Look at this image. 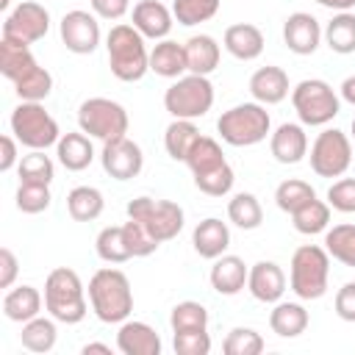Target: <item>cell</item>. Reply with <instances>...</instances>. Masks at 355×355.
<instances>
[{
	"mask_svg": "<svg viewBox=\"0 0 355 355\" xmlns=\"http://www.w3.org/2000/svg\"><path fill=\"white\" fill-rule=\"evenodd\" d=\"M200 136H202V133H200V128L194 125V119H172V122L166 125V130H164L166 155H169L172 161H183V164H186V158H189V153H191V147H194V141H197Z\"/></svg>",
	"mask_w": 355,
	"mask_h": 355,
	"instance_id": "obj_31",
	"label": "cell"
},
{
	"mask_svg": "<svg viewBox=\"0 0 355 355\" xmlns=\"http://www.w3.org/2000/svg\"><path fill=\"white\" fill-rule=\"evenodd\" d=\"M330 283V255L319 244H302L294 250L288 263V288L297 294V300L311 302L322 300L327 294Z\"/></svg>",
	"mask_w": 355,
	"mask_h": 355,
	"instance_id": "obj_5",
	"label": "cell"
},
{
	"mask_svg": "<svg viewBox=\"0 0 355 355\" xmlns=\"http://www.w3.org/2000/svg\"><path fill=\"white\" fill-rule=\"evenodd\" d=\"M83 355H92V352H100V355H111V347L108 344H100V341H89V344H83V349H80Z\"/></svg>",
	"mask_w": 355,
	"mask_h": 355,
	"instance_id": "obj_55",
	"label": "cell"
},
{
	"mask_svg": "<svg viewBox=\"0 0 355 355\" xmlns=\"http://www.w3.org/2000/svg\"><path fill=\"white\" fill-rule=\"evenodd\" d=\"M186 47V64H189V72L194 75H211L216 67H219V58H222V47L214 36L208 33H194L183 42Z\"/></svg>",
	"mask_w": 355,
	"mask_h": 355,
	"instance_id": "obj_28",
	"label": "cell"
},
{
	"mask_svg": "<svg viewBox=\"0 0 355 355\" xmlns=\"http://www.w3.org/2000/svg\"><path fill=\"white\" fill-rule=\"evenodd\" d=\"M333 308H336V316H338L341 322H349V324H355V280L344 283V286L336 291Z\"/></svg>",
	"mask_w": 355,
	"mask_h": 355,
	"instance_id": "obj_49",
	"label": "cell"
},
{
	"mask_svg": "<svg viewBox=\"0 0 355 355\" xmlns=\"http://www.w3.org/2000/svg\"><path fill=\"white\" fill-rule=\"evenodd\" d=\"M291 105L305 128H324L341 111V97L322 78H305L291 89Z\"/></svg>",
	"mask_w": 355,
	"mask_h": 355,
	"instance_id": "obj_8",
	"label": "cell"
},
{
	"mask_svg": "<svg viewBox=\"0 0 355 355\" xmlns=\"http://www.w3.org/2000/svg\"><path fill=\"white\" fill-rule=\"evenodd\" d=\"M164 108L172 119H200L214 108V83L208 75L186 72L164 92Z\"/></svg>",
	"mask_w": 355,
	"mask_h": 355,
	"instance_id": "obj_7",
	"label": "cell"
},
{
	"mask_svg": "<svg viewBox=\"0 0 355 355\" xmlns=\"http://www.w3.org/2000/svg\"><path fill=\"white\" fill-rule=\"evenodd\" d=\"M186 166L191 169L194 186L208 197H225V194H230V189L236 183L233 166L227 164L219 141L211 136H200L194 141V147L186 158Z\"/></svg>",
	"mask_w": 355,
	"mask_h": 355,
	"instance_id": "obj_4",
	"label": "cell"
},
{
	"mask_svg": "<svg viewBox=\"0 0 355 355\" xmlns=\"http://www.w3.org/2000/svg\"><path fill=\"white\" fill-rule=\"evenodd\" d=\"M97 19H100L97 14H89V11H83V8L67 11V14L61 17V22H58V33H61L64 47H67L69 53H75V55H89V53H94V50L100 47V39H103Z\"/></svg>",
	"mask_w": 355,
	"mask_h": 355,
	"instance_id": "obj_14",
	"label": "cell"
},
{
	"mask_svg": "<svg viewBox=\"0 0 355 355\" xmlns=\"http://www.w3.org/2000/svg\"><path fill=\"white\" fill-rule=\"evenodd\" d=\"M50 31V11L36 0H22L17 8L8 11L3 22V39H14L22 44H33L44 39Z\"/></svg>",
	"mask_w": 355,
	"mask_h": 355,
	"instance_id": "obj_13",
	"label": "cell"
},
{
	"mask_svg": "<svg viewBox=\"0 0 355 355\" xmlns=\"http://www.w3.org/2000/svg\"><path fill=\"white\" fill-rule=\"evenodd\" d=\"M222 44L225 50L239 58V61H255L261 53H263V31L252 22H236V25H227L225 28V36H222Z\"/></svg>",
	"mask_w": 355,
	"mask_h": 355,
	"instance_id": "obj_24",
	"label": "cell"
},
{
	"mask_svg": "<svg viewBox=\"0 0 355 355\" xmlns=\"http://www.w3.org/2000/svg\"><path fill=\"white\" fill-rule=\"evenodd\" d=\"M105 50H108V67L111 75L122 83H136L150 72V50L147 39L130 25V22H116L111 25L105 36Z\"/></svg>",
	"mask_w": 355,
	"mask_h": 355,
	"instance_id": "obj_2",
	"label": "cell"
},
{
	"mask_svg": "<svg viewBox=\"0 0 355 355\" xmlns=\"http://www.w3.org/2000/svg\"><path fill=\"white\" fill-rule=\"evenodd\" d=\"M247 275H250V266L244 263V258L239 255H219L214 258V266L208 272V280H211V288L222 297H236L239 291L247 288Z\"/></svg>",
	"mask_w": 355,
	"mask_h": 355,
	"instance_id": "obj_21",
	"label": "cell"
},
{
	"mask_svg": "<svg viewBox=\"0 0 355 355\" xmlns=\"http://www.w3.org/2000/svg\"><path fill=\"white\" fill-rule=\"evenodd\" d=\"M227 219L241 230H255L263 222V208L252 191H239L227 200Z\"/></svg>",
	"mask_w": 355,
	"mask_h": 355,
	"instance_id": "obj_36",
	"label": "cell"
},
{
	"mask_svg": "<svg viewBox=\"0 0 355 355\" xmlns=\"http://www.w3.org/2000/svg\"><path fill=\"white\" fill-rule=\"evenodd\" d=\"M222 0H172V14H175V22L178 25H200V22H208L216 17Z\"/></svg>",
	"mask_w": 355,
	"mask_h": 355,
	"instance_id": "obj_42",
	"label": "cell"
},
{
	"mask_svg": "<svg viewBox=\"0 0 355 355\" xmlns=\"http://www.w3.org/2000/svg\"><path fill=\"white\" fill-rule=\"evenodd\" d=\"M8 122H11V133L17 136V141L28 150H47V147H55L61 139V128L53 119V114L44 108V103L19 100Z\"/></svg>",
	"mask_w": 355,
	"mask_h": 355,
	"instance_id": "obj_10",
	"label": "cell"
},
{
	"mask_svg": "<svg viewBox=\"0 0 355 355\" xmlns=\"http://www.w3.org/2000/svg\"><path fill=\"white\" fill-rule=\"evenodd\" d=\"M322 39L338 55L355 53V14L352 11H336L333 19L322 28Z\"/></svg>",
	"mask_w": 355,
	"mask_h": 355,
	"instance_id": "obj_33",
	"label": "cell"
},
{
	"mask_svg": "<svg viewBox=\"0 0 355 355\" xmlns=\"http://www.w3.org/2000/svg\"><path fill=\"white\" fill-rule=\"evenodd\" d=\"M42 64L36 61V55L31 53V44L14 42V39H0V72L11 80L19 83L28 75H33Z\"/></svg>",
	"mask_w": 355,
	"mask_h": 355,
	"instance_id": "obj_25",
	"label": "cell"
},
{
	"mask_svg": "<svg viewBox=\"0 0 355 355\" xmlns=\"http://www.w3.org/2000/svg\"><path fill=\"white\" fill-rule=\"evenodd\" d=\"M269 153L277 164L294 166L308 155V133L302 122H283L269 133Z\"/></svg>",
	"mask_w": 355,
	"mask_h": 355,
	"instance_id": "obj_18",
	"label": "cell"
},
{
	"mask_svg": "<svg viewBox=\"0 0 355 355\" xmlns=\"http://www.w3.org/2000/svg\"><path fill=\"white\" fill-rule=\"evenodd\" d=\"M116 349L122 355H161L164 344L155 327H150L147 322L125 319L116 330Z\"/></svg>",
	"mask_w": 355,
	"mask_h": 355,
	"instance_id": "obj_22",
	"label": "cell"
},
{
	"mask_svg": "<svg viewBox=\"0 0 355 355\" xmlns=\"http://www.w3.org/2000/svg\"><path fill=\"white\" fill-rule=\"evenodd\" d=\"M89 294L80 275L69 266H55L44 280V311L61 324H78L89 313Z\"/></svg>",
	"mask_w": 355,
	"mask_h": 355,
	"instance_id": "obj_3",
	"label": "cell"
},
{
	"mask_svg": "<svg viewBox=\"0 0 355 355\" xmlns=\"http://www.w3.org/2000/svg\"><path fill=\"white\" fill-rule=\"evenodd\" d=\"M324 250L333 261L344 266H355V225H333L324 230Z\"/></svg>",
	"mask_w": 355,
	"mask_h": 355,
	"instance_id": "obj_38",
	"label": "cell"
},
{
	"mask_svg": "<svg viewBox=\"0 0 355 355\" xmlns=\"http://www.w3.org/2000/svg\"><path fill=\"white\" fill-rule=\"evenodd\" d=\"M89 6H92V14L108 22H116L125 14H130V0H89Z\"/></svg>",
	"mask_w": 355,
	"mask_h": 355,
	"instance_id": "obj_50",
	"label": "cell"
},
{
	"mask_svg": "<svg viewBox=\"0 0 355 355\" xmlns=\"http://www.w3.org/2000/svg\"><path fill=\"white\" fill-rule=\"evenodd\" d=\"M308 322H311V316H308L302 302H283V300H277L275 308L269 311V327L280 338L302 336L308 330Z\"/></svg>",
	"mask_w": 355,
	"mask_h": 355,
	"instance_id": "obj_30",
	"label": "cell"
},
{
	"mask_svg": "<svg viewBox=\"0 0 355 355\" xmlns=\"http://www.w3.org/2000/svg\"><path fill=\"white\" fill-rule=\"evenodd\" d=\"M17 275H19V261H17V255H14L8 247H3V250H0V288H11L14 280H17Z\"/></svg>",
	"mask_w": 355,
	"mask_h": 355,
	"instance_id": "obj_51",
	"label": "cell"
},
{
	"mask_svg": "<svg viewBox=\"0 0 355 355\" xmlns=\"http://www.w3.org/2000/svg\"><path fill=\"white\" fill-rule=\"evenodd\" d=\"M286 286H288V277H286V272H283L280 263H275V261H258V263L250 266L247 291L252 294V300L275 305L286 294Z\"/></svg>",
	"mask_w": 355,
	"mask_h": 355,
	"instance_id": "obj_19",
	"label": "cell"
},
{
	"mask_svg": "<svg viewBox=\"0 0 355 355\" xmlns=\"http://www.w3.org/2000/svg\"><path fill=\"white\" fill-rule=\"evenodd\" d=\"M150 72H155L158 78H180L189 72V64H186V47L180 42H172V39H161L155 42V47L150 50Z\"/></svg>",
	"mask_w": 355,
	"mask_h": 355,
	"instance_id": "obj_29",
	"label": "cell"
},
{
	"mask_svg": "<svg viewBox=\"0 0 355 355\" xmlns=\"http://www.w3.org/2000/svg\"><path fill=\"white\" fill-rule=\"evenodd\" d=\"M330 211H333V208L327 205V200L313 197V200H308L302 208H297V211L291 214V225H294V230L302 233V236L324 233V230L330 227Z\"/></svg>",
	"mask_w": 355,
	"mask_h": 355,
	"instance_id": "obj_35",
	"label": "cell"
},
{
	"mask_svg": "<svg viewBox=\"0 0 355 355\" xmlns=\"http://www.w3.org/2000/svg\"><path fill=\"white\" fill-rule=\"evenodd\" d=\"M55 155H58V164H61L67 172H83V169L94 161L92 136H86L83 130L61 133V139H58V144H55Z\"/></svg>",
	"mask_w": 355,
	"mask_h": 355,
	"instance_id": "obj_27",
	"label": "cell"
},
{
	"mask_svg": "<svg viewBox=\"0 0 355 355\" xmlns=\"http://www.w3.org/2000/svg\"><path fill=\"white\" fill-rule=\"evenodd\" d=\"M19 183H39V186H50L55 178V164L50 155H44V150H31L28 155L19 158L17 166Z\"/></svg>",
	"mask_w": 355,
	"mask_h": 355,
	"instance_id": "obj_39",
	"label": "cell"
},
{
	"mask_svg": "<svg viewBox=\"0 0 355 355\" xmlns=\"http://www.w3.org/2000/svg\"><path fill=\"white\" fill-rule=\"evenodd\" d=\"M311 169L319 178H341L352 164V141L338 128H324L316 133L311 150H308Z\"/></svg>",
	"mask_w": 355,
	"mask_h": 355,
	"instance_id": "obj_12",
	"label": "cell"
},
{
	"mask_svg": "<svg viewBox=\"0 0 355 355\" xmlns=\"http://www.w3.org/2000/svg\"><path fill=\"white\" fill-rule=\"evenodd\" d=\"M17 136L14 133H6L0 139V147H3V155H0V172H11L14 166H19V150H17Z\"/></svg>",
	"mask_w": 355,
	"mask_h": 355,
	"instance_id": "obj_52",
	"label": "cell"
},
{
	"mask_svg": "<svg viewBox=\"0 0 355 355\" xmlns=\"http://www.w3.org/2000/svg\"><path fill=\"white\" fill-rule=\"evenodd\" d=\"M128 219H136L139 225H144V230L158 241H172L178 239V233L183 230L186 214L178 202L172 200H153V197H133L128 202Z\"/></svg>",
	"mask_w": 355,
	"mask_h": 355,
	"instance_id": "obj_11",
	"label": "cell"
},
{
	"mask_svg": "<svg viewBox=\"0 0 355 355\" xmlns=\"http://www.w3.org/2000/svg\"><path fill=\"white\" fill-rule=\"evenodd\" d=\"M89 305L103 324H122L133 313V288L122 269L103 266L89 280Z\"/></svg>",
	"mask_w": 355,
	"mask_h": 355,
	"instance_id": "obj_1",
	"label": "cell"
},
{
	"mask_svg": "<svg viewBox=\"0 0 355 355\" xmlns=\"http://www.w3.org/2000/svg\"><path fill=\"white\" fill-rule=\"evenodd\" d=\"M100 164H103V172L108 178H114V180H133L144 169V153H141V147L133 139L122 136V139H114V141L103 144Z\"/></svg>",
	"mask_w": 355,
	"mask_h": 355,
	"instance_id": "obj_15",
	"label": "cell"
},
{
	"mask_svg": "<svg viewBox=\"0 0 355 355\" xmlns=\"http://www.w3.org/2000/svg\"><path fill=\"white\" fill-rule=\"evenodd\" d=\"M122 230H125V239H128V247H130V252H133V258H147V255H153L161 244L144 230V225H139L136 219H128L125 225H122Z\"/></svg>",
	"mask_w": 355,
	"mask_h": 355,
	"instance_id": "obj_46",
	"label": "cell"
},
{
	"mask_svg": "<svg viewBox=\"0 0 355 355\" xmlns=\"http://www.w3.org/2000/svg\"><path fill=\"white\" fill-rule=\"evenodd\" d=\"M14 92H17V97H19V100L42 103V100H47V97H50V92H53V75H50L44 67H39L33 75H28L25 80L14 83Z\"/></svg>",
	"mask_w": 355,
	"mask_h": 355,
	"instance_id": "obj_45",
	"label": "cell"
},
{
	"mask_svg": "<svg viewBox=\"0 0 355 355\" xmlns=\"http://www.w3.org/2000/svg\"><path fill=\"white\" fill-rule=\"evenodd\" d=\"M172 349L178 355H208L211 352V336L208 330H183L172 336Z\"/></svg>",
	"mask_w": 355,
	"mask_h": 355,
	"instance_id": "obj_47",
	"label": "cell"
},
{
	"mask_svg": "<svg viewBox=\"0 0 355 355\" xmlns=\"http://www.w3.org/2000/svg\"><path fill=\"white\" fill-rule=\"evenodd\" d=\"M316 197V189L308 183V180H300V178H288L283 180L277 189H275V205L283 211V214H294L297 208H302L308 200Z\"/></svg>",
	"mask_w": 355,
	"mask_h": 355,
	"instance_id": "obj_40",
	"label": "cell"
},
{
	"mask_svg": "<svg viewBox=\"0 0 355 355\" xmlns=\"http://www.w3.org/2000/svg\"><path fill=\"white\" fill-rule=\"evenodd\" d=\"M352 136H355V119H352Z\"/></svg>",
	"mask_w": 355,
	"mask_h": 355,
	"instance_id": "obj_56",
	"label": "cell"
},
{
	"mask_svg": "<svg viewBox=\"0 0 355 355\" xmlns=\"http://www.w3.org/2000/svg\"><path fill=\"white\" fill-rule=\"evenodd\" d=\"M94 250H97V258L105 261V263H125V261L133 258L122 225H108V227H103V230L97 233V239H94Z\"/></svg>",
	"mask_w": 355,
	"mask_h": 355,
	"instance_id": "obj_37",
	"label": "cell"
},
{
	"mask_svg": "<svg viewBox=\"0 0 355 355\" xmlns=\"http://www.w3.org/2000/svg\"><path fill=\"white\" fill-rule=\"evenodd\" d=\"M191 247L205 261H214V258L225 255L227 247H230V227H227V222H222L216 216H205L202 222H197L194 230H191Z\"/></svg>",
	"mask_w": 355,
	"mask_h": 355,
	"instance_id": "obj_23",
	"label": "cell"
},
{
	"mask_svg": "<svg viewBox=\"0 0 355 355\" xmlns=\"http://www.w3.org/2000/svg\"><path fill=\"white\" fill-rule=\"evenodd\" d=\"M42 305H44V294L31 283L8 288L6 297H3V313H6L8 322H17V324H25L28 319L39 316Z\"/></svg>",
	"mask_w": 355,
	"mask_h": 355,
	"instance_id": "obj_26",
	"label": "cell"
},
{
	"mask_svg": "<svg viewBox=\"0 0 355 355\" xmlns=\"http://www.w3.org/2000/svg\"><path fill=\"white\" fill-rule=\"evenodd\" d=\"M327 205L338 214H355V178H338L327 189Z\"/></svg>",
	"mask_w": 355,
	"mask_h": 355,
	"instance_id": "obj_48",
	"label": "cell"
},
{
	"mask_svg": "<svg viewBox=\"0 0 355 355\" xmlns=\"http://www.w3.org/2000/svg\"><path fill=\"white\" fill-rule=\"evenodd\" d=\"M250 94L261 105H277V103H283L291 94V83H288L286 69L283 67H275V64L258 67L250 75Z\"/></svg>",
	"mask_w": 355,
	"mask_h": 355,
	"instance_id": "obj_20",
	"label": "cell"
},
{
	"mask_svg": "<svg viewBox=\"0 0 355 355\" xmlns=\"http://www.w3.org/2000/svg\"><path fill=\"white\" fill-rule=\"evenodd\" d=\"M216 133L230 147H252L261 144L272 133V116L261 103H239L216 119Z\"/></svg>",
	"mask_w": 355,
	"mask_h": 355,
	"instance_id": "obj_6",
	"label": "cell"
},
{
	"mask_svg": "<svg viewBox=\"0 0 355 355\" xmlns=\"http://www.w3.org/2000/svg\"><path fill=\"white\" fill-rule=\"evenodd\" d=\"M283 44L294 55H311L322 44V25L308 11H294L283 22Z\"/></svg>",
	"mask_w": 355,
	"mask_h": 355,
	"instance_id": "obj_17",
	"label": "cell"
},
{
	"mask_svg": "<svg viewBox=\"0 0 355 355\" xmlns=\"http://www.w3.org/2000/svg\"><path fill=\"white\" fill-rule=\"evenodd\" d=\"M105 208V197L94 186H75L67 194V211L75 222H94Z\"/></svg>",
	"mask_w": 355,
	"mask_h": 355,
	"instance_id": "obj_34",
	"label": "cell"
},
{
	"mask_svg": "<svg viewBox=\"0 0 355 355\" xmlns=\"http://www.w3.org/2000/svg\"><path fill=\"white\" fill-rule=\"evenodd\" d=\"M169 327L172 333H183V330H208V308L202 302L194 300H183L172 308L169 313Z\"/></svg>",
	"mask_w": 355,
	"mask_h": 355,
	"instance_id": "obj_41",
	"label": "cell"
},
{
	"mask_svg": "<svg viewBox=\"0 0 355 355\" xmlns=\"http://www.w3.org/2000/svg\"><path fill=\"white\" fill-rule=\"evenodd\" d=\"M263 347H266L263 336L252 327H233L222 341L225 355H261Z\"/></svg>",
	"mask_w": 355,
	"mask_h": 355,
	"instance_id": "obj_43",
	"label": "cell"
},
{
	"mask_svg": "<svg viewBox=\"0 0 355 355\" xmlns=\"http://www.w3.org/2000/svg\"><path fill=\"white\" fill-rule=\"evenodd\" d=\"M130 25H133L144 39H153V42L169 39V31H172V25H175L172 6H164L161 0H139V3L130 8Z\"/></svg>",
	"mask_w": 355,
	"mask_h": 355,
	"instance_id": "obj_16",
	"label": "cell"
},
{
	"mask_svg": "<svg viewBox=\"0 0 355 355\" xmlns=\"http://www.w3.org/2000/svg\"><path fill=\"white\" fill-rule=\"evenodd\" d=\"M316 3L330 11H352L355 8V0H316Z\"/></svg>",
	"mask_w": 355,
	"mask_h": 355,
	"instance_id": "obj_54",
	"label": "cell"
},
{
	"mask_svg": "<svg viewBox=\"0 0 355 355\" xmlns=\"http://www.w3.org/2000/svg\"><path fill=\"white\" fill-rule=\"evenodd\" d=\"M78 128L86 136L105 144V141L128 136L130 116H128L125 105L111 97H89L78 105Z\"/></svg>",
	"mask_w": 355,
	"mask_h": 355,
	"instance_id": "obj_9",
	"label": "cell"
},
{
	"mask_svg": "<svg viewBox=\"0 0 355 355\" xmlns=\"http://www.w3.org/2000/svg\"><path fill=\"white\" fill-rule=\"evenodd\" d=\"M17 208L22 214H42L50 208L53 202V194H50V186H39V183H19L17 186Z\"/></svg>",
	"mask_w": 355,
	"mask_h": 355,
	"instance_id": "obj_44",
	"label": "cell"
},
{
	"mask_svg": "<svg viewBox=\"0 0 355 355\" xmlns=\"http://www.w3.org/2000/svg\"><path fill=\"white\" fill-rule=\"evenodd\" d=\"M338 97L355 108V75H347V78L341 80V86H338Z\"/></svg>",
	"mask_w": 355,
	"mask_h": 355,
	"instance_id": "obj_53",
	"label": "cell"
},
{
	"mask_svg": "<svg viewBox=\"0 0 355 355\" xmlns=\"http://www.w3.org/2000/svg\"><path fill=\"white\" fill-rule=\"evenodd\" d=\"M19 341L28 352H36V355H44L55 347L58 341V327H55V319L53 316H33L22 324V333H19Z\"/></svg>",
	"mask_w": 355,
	"mask_h": 355,
	"instance_id": "obj_32",
	"label": "cell"
}]
</instances>
